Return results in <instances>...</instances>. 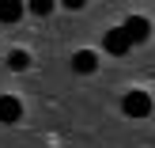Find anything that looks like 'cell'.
I'll return each instance as SVG.
<instances>
[{
	"instance_id": "obj_2",
	"label": "cell",
	"mask_w": 155,
	"mask_h": 148,
	"mask_svg": "<svg viewBox=\"0 0 155 148\" xmlns=\"http://www.w3.org/2000/svg\"><path fill=\"white\" fill-rule=\"evenodd\" d=\"M125 38H129V46H136V42H148V34H151V23L144 19V15H133V19H125Z\"/></svg>"
},
{
	"instance_id": "obj_4",
	"label": "cell",
	"mask_w": 155,
	"mask_h": 148,
	"mask_svg": "<svg viewBox=\"0 0 155 148\" xmlns=\"http://www.w3.org/2000/svg\"><path fill=\"white\" fill-rule=\"evenodd\" d=\"M19 118H23V103L15 95H0V122L4 126H15Z\"/></svg>"
},
{
	"instance_id": "obj_7",
	"label": "cell",
	"mask_w": 155,
	"mask_h": 148,
	"mask_svg": "<svg viewBox=\"0 0 155 148\" xmlns=\"http://www.w3.org/2000/svg\"><path fill=\"white\" fill-rule=\"evenodd\" d=\"M8 65H12V68H19V72H23V68L30 65V53H27V50H12V53H8Z\"/></svg>"
},
{
	"instance_id": "obj_3",
	"label": "cell",
	"mask_w": 155,
	"mask_h": 148,
	"mask_svg": "<svg viewBox=\"0 0 155 148\" xmlns=\"http://www.w3.org/2000/svg\"><path fill=\"white\" fill-rule=\"evenodd\" d=\"M102 50L110 53V57H125V53L133 50V46H129V38H125V30H121V27H114L110 34L102 38Z\"/></svg>"
},
{
	"instance_id": "obj_5",
	"label": "cell",
	"mask_w": 155,
	"mask_h": 148,
	"mask_svg": "<svg viewBox=\"0 0 155 148\" xmlns=\"http://www.w3.org/2000/svg\"><path fill=\"white\" fill-rule=\"evenodd\" d=\"M72 68H76V72H83V76L95 72V68H98V53H95V50H80V53L72 57Z\"/></svg>"
},
{
	"instance_id": "obj_6",
	"label": "cell",
	"mask_w": 155,
	"mask_h": 148,
	"mask_svg": "<svg viewBox=\"0 0 155 148\" xmlns=\"http://www.w3.org/2000/svg\"><path fill=\"white\" fill-rule=\"evenodd\" d=\"M23 15V4L19 0H0V23H15Z\"/></svg>"
},
{
	"instance_id": "obj_8",
	"label": "cell",
	"mask_w": 155,
	"mask_h": 148,
	"mask_svg": "<svg viewBox=\"0 0 155 148\" xmlns=\"http://www.w3.org/2000/svg\"><path fill=\"white\" fill-rule=\"evenodd\" d=\"M30 12H34V15H45V12H53V0H34V4H30Z\"/></svg>"
},
{
	"instance_id": "obj_1",
	"label": "cell",
	"mask_w": 155,
	"mask_h": 148,
	"mask_svg": "<svg viewBox=\"0 0 155 148\" xmlns=\"http://www.w3.org/2000/svg\"><path fill=\"white\" fill-rule=\"evenodd\" d=\"M121 110H125V118H148L151 114V95L140 88H133L125 99H121Z\"/></svg>"
}]
</instances>
